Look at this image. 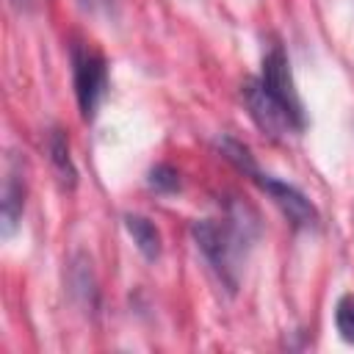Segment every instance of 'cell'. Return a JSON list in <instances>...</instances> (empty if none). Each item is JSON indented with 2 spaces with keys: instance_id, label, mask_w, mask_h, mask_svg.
<instances>
[{
  "instance_id": "1",
  "label": "cell",
  "mask_w": 354,
  "mask_h": 354,
  "mask_svg": "<svg viewBox=\"0 0 354 354\" xmlns=\"http://www.w3.org/2000/svg\"><path fill=\"white\" fill-rule=\"evenodd\" d=\"M249 221L235 213L227 221H216V218H202L191 224V235L196 241V249L205 254V260L213 266V271L218 274V279L235 290L238 285V260L243 252V243H249L252 232H249Z\"/></svg>"
},
{
  "instance_id": "2",
  "label": "cell",
  "mask_w": 354,
  "mask_h": 354,
  "mask_svg": "<svg viewBox=\"0 0 354 354\" xmlns=\"http://www.w3.org/2000/svg\"><path fill=\"white\" fill-rule=\"evenodd\" d=\"M241 97L246 102V111L252 116V122L271 138V141H285L293 133L304 130V119H299L274 91H268V86L260 77H252L243 83Z\"/></svg>"
},
{
  "instance_id": "3",
  "label": "cell",
  "mask_w": 354,
  "mask_h": 354,
  "mask_svg": "<svg viewBox=\"0 0 354 354\" xmlns=\"http://www.w3.org/2000/svg\"><path fill=\"white\" fill-rule=\"evenodd\" d=\"M72 80H75V97L80 105V116L86 122H91L97 116L100 102L105 100V91H108L105 58L86 44H75L72 47Z\"/></svg>"
},
{
  "instance_id": "4",
  "label": "cell",
  "mask_w": 354,
  "mask_h": 354,
  "mask_svg": "<svg viewBox=\"0 0 354 354\" xmlns=\"http://www.w3.org/2000/svg\"><path fill=\"white\" fill-rule=\"evenodd\" d=\"M252 180H254L257 188L282 210V216H285L296 230H310V227L318 224V210H315V205H313L296 185L282 183V180H277V177H271V174H263V171L252 174Z\"/></svg>"
},
{
  "instance_id": "5",
  "label": "cell",
  "mask_w": 354,
  "mask_h": 354,
  "mask_svg": "<svg viewBox=\"0 0 354 354\" xmlns=\"http://www.w3.org/2000/svg\"><path fill=\"white\" fill-rule=\"evenodd\" d=\"M260 80L268 86V91H274L299 119H304V105H301V97L296 91V83H293V75H290V61L285 55V50L279 44H274L266 55H263V72H260Z\"/></svg>"
},
{
  "instance_id": "6",
  "label": "cell",
  "mask_w": 354,
  "mask_h": 354,
  "mask_svg": "<svg viewBox=\"0 0 354 354\" xmlns=\"http://www.w3.org/2000/svg\"><path fill=\"white\" fill-rule=\"evenodd\" d=\"M25 210V177H22V163L17 158L8 160L6 177H3V191H0V216H3V235H11L22 218Z\"/></svg>"
},
{
  "instance_id": "7",
  "label": "cell",
  "mask_w": 354,
  "mask_h": 354,
  "mask_svg": "<svg viewBox=\"0 0 354 354\" xmlns=\"http://www.w3.org/2000/svg\"><path fill=\"white\" fill-rule=\"evenodd\" d=\"M47 155H50V166H53V171L58 177V183L64 188H75L77 171H75V163H72V155H69V141H66L61 127L50 130V136H47Z\"/></svg>"
},
{
  "instance_id": "8",
  "label": "cell",
  "mask_w": 354,
  "mask_h": 354,
  "mask_svg": "<svg viewBox=\"0 0 354 354\" xmlns=\"http://www.w3.org/2000/svg\"><path fill=\"white\" fill-rule=\"evenodd\" d=\"M124 230L130 232L136 249H138L147 260H158V257H160V232H158V227H155L149 218L130 213V216H124Z\"/></svg>"
},
{
  "instance_id": "9",
  "label": "cell",
  "mask_w": 354,
  "mask_h": 354,
  "mask_svg": "<svg viewBox=\"0 0 354 354\" xmlns=\"http://www.w3.org/2000/svg\"><path fill=\"white\" fill-rule=\"evenodd\" d=\"M69 285H72V293L80 299L83 307H97V282H94V271H91V263L77 254L72 260V268H69Z\"/></svg>"
},
{
  "instance_id": "10",
  "label": "cell",
  "mask_w": 354,
  "mask_h": 354,
  "mask_svg": "<svg viewBox=\"0 0 354 354\" xmlns=\"http://www.w3.org/2000/svg\"><path fill=\"white\" fill-rule=\"evenodd\" d=\"M216 147L221 149V155L238 169V171H243L249 180H252V174H257L260 169H257V163H254V158H252V152L241 144V141H235V138H230V136H221L218 141H216Z\"/></svg>"
},
{
  "instance_id": "11",
  "label": "cell",
  "mask_w": 354,
  "mask_h": 354,
  "mask_svg": "<svg viewBox=\"0 0 354 354\" xmlns=\"http://www.w3.org/2000/svg\"><path fill=\"white\" fill-rule=\"evenodd\" d=\"M335 326L346 343H354V293L340 296L335 307Z\"/></svg>"
},
{
  "instance_id": "12",
  "label": "cell",
  "mask_w": 354,
  "mask_h": 354,
  "mask_svg": "<svg viewBox=\"0 0 354 354\" xmlns=\"http://www.w3.org/2000/svg\"><path fill=\"white\" fill-rule=\"evenodd\" d=\"M149 188L158 191V194H174L180 188V171L169 163H158L152 171H149Z\"/></svg>"
},
{
  "instance_id": "13",
  "label": "cell",
  "mask_w": 354,
  "mask_h": 354,
  "mask_svg": "<svg viewBox=\"0 0 354 354\" xmlns=\"http://www.w3.org/2000/svg\"><path fill=\"white\" fill-rule=\"evenodd\" d=\"M113 3H116V0H80V6H83L86 11H91V14H105V11L113 8Z\"/></svg>"
},
{
  "instance_id": "14",
  "label": "cell",
  "mask_w": 354,
  "mask_h": 354,
  "mask_svg": "<svg viewBox=\"0 0 354 354\" xmlns=\"http://www.w3.org/2000/svg\"><path fill=\"white\" fill-rule=\"evenodd\" d=\"M19 11H33V6H36V0H11Z\"/></svg>"
}]
</instances>
